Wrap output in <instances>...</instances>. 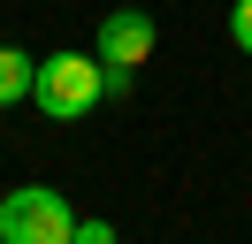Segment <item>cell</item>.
Returning <instances> with one entry per match:
<instances>
[{
	"label": "cell",
	"instance_id": "277c9868",
	"mask_svg": "<svg viewBox=\"0 0 252 244\" xmlns=\"http://www.w3.org/2000/svg\"><path fill=\"white\" fill-rule=\"evenodd\" d=\"M31 84H38V54H23V46H0V107L31 99Z\"/></svg>",
	"mask_w": 252,
	"mask_h": 244
},
{
	"label": "cell",
	"instance_id": "5b68a950",
	"mask_svg": "<svg viewBox=\"0 0 252 244\" xmlns=\"http://www.w3.org/2000/svg\"><path fill=\"white\" fill-rule=\"evenodd\" d=\"M229 46L252 54V0H229Z\"/></svg>",
	"mask_w": 252,
	"mask_h": 244
},
{
	"label": "cell",
	"instance_id": "3957f363",
	"mask_svg": "<svg viewBox=\"0 0 252 244\" xmlns=\"http://www.w3.org/2000/svg\"><path fill=\"white\" fill-rule=\"evenodd\" d=\"M0 244H77V206L54 183H23L0 198Z\"/></svg>",
	"mask_w": 252,
	"mask_h": 244
},
{
	"label": "cell",
	"instance_id": "7a4b0ae2",
	"mask_svg": "<svg viewBox=\"0 0 252 244\" xmlns=\"http://www.w3.org/2000/svg\"><path fill=\"white\" fill-rule=\"evenodd\" d=\"M31 99H38V115H46V122H84L99 99H107L99 54H46V61H38Z\"/></svg>",
	"mask_w": 252,
	"mask_h": 244
},
{
	"label": "cell",
	"instance_id": "6da1fadb",
	"mask_svg": "<svg viewBox=\"0 0 252 244\" xmlns=\"http://www.w3.org/2000/svg\"><path fill=\"white\" fill-rule=\"evenodd\" d=\"M153 46H160V23L145 8H107L99 15L92 54H99V76H107V99H123V92L138 84V69L153 61Z\"/></svg>",
	"mask_w": 252,
	"mask_h": 244
},
{
	"label": "cell",
	"instance_id": "8992f818",
	"mask_svg": "<svg viewBox=\"0 0 252 244\" xmlns=\"http://www.w3.org/2000/svg\"><path fill=\"white\" fill-rule=\"evenodd\" d=\"M77 244H115V221H77Z\"/></svg>",
	"mask_w": 252,
	"mask_h": 244
}]
</instances>
